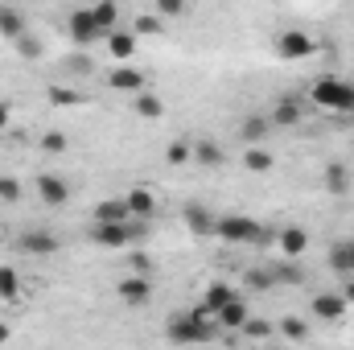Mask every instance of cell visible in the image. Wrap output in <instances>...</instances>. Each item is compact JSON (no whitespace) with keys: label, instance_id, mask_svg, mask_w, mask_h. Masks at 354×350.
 Returning <instances> with one entry per match:
<instances>
[{"label":"cell","instance_id":"f35d334b","mask_svg":"<svg viewBox=\"0 0 354 350\" xmlns=\"http://www.w3.org/2000/svg\"><path fill=\"white\" fill-rule=\"evenodd\" d=\"M66 71H79V75H87V71H91V58H83V54H79V58H66Z\"/></svg>","mask_w":354,"mask_h":350},{"label":"cell","instance_id":"9c48e42d","mask_svg":"<svg viewBox=\"0 0 354 350\" xmlns=\"http://www.w3.org/2000/svg\"><path fill=\"white\" fill-rule=\"evenodd\" d=\"M276 248H280L284 260H301V256L309 252V231H305V227H284V231L276 235Z\"/></svg>","mask_w":354,"mask_h":350},{"label":"cell","instance_id":"2e32d148","mask_svg":"<svg viewBox=\"0 0 354 350\" xmlns=\"http://www.w3.org/2000/svg\"><path fill=\"white\" fill-rule=\"evenodd\" d=\"M91 219H95V223H132V210H128L124 198H103V202L91 210Z\"/></svg>","mask_w":354,"mask_h":350},{"label":"cell","instance_id":"3957f363","mask_svg":"<svg viewBox=\"0 0 354 350\" xmlns=\"http://www.w3.org/2000/svg\"><path fill=\"white\" fill-rule=\"evenodd\" d=\"M309 103L322 107V111H334V116H346V107L354 103V83L346 79H334V75H322L309 83Z\"/></svg>","mask_w":354,"mask_h":350},{"label":"cell","instance_id":"4dcf8cb0","mask_svg":"<svg viewBox=\"0 0 354 350\" xmlns=\"http://www.w3.org/2000/svg\"><path fill=\"white\" fill-rule=\"evenodd\" d=\"M194 161H202V165H223V149H218L214 140H198V145H194Z\"/></svg>","mask_w":354,"mask_h":350},{"label":"cell","instance_id":"7a4b0ae2","mask_svg":"<svg viewBox=\"0 0 354 350\" xmlns=\"http://www.w3.org/2000/svg\"><path fill=\"white\" fill-rule=\"evenodd\" d=\"M214 235L223 243H231V248H256V243H268L272 239L264 227H260V219H252V214H218Z\"/></svg>","mask_w":354,"mask_h":350},{"label":"cell","instance_id":"f1b7e54d","mask_svg":"<svg viewBox=\"0 0 354 350\" xmlns=\"http://www.w3.org/2000/svg\"><path fill=\"white\" fill-rule=\"evenodd\" d=\"M21 297V272L0 264V301H17Z\"/></svg>","mask_w":354,"mask_h":350},{"label":"cell","instance_id":"7c38bea8","mask_svg":"<svg viewBox=\"0 0 354 350\" xmlns=\"http://www.w3.org/2000/svg\"><path fill=\"white\" fill-rule=\"evenodd\" d=\"M248 317H252V309H248V301H243V297H231V301L214 313V322H218L223 330H231V334H239Z\"/></svg>","mask_w":354,"mask_h":350},{"label":"cell","instance_id":"e0dca14e","mask_svg":"<svg viewBox=\"0 0 354 350\" xmlns=\"http://www.w3.org/2000/svg\"><path fill=\"white\" fill-rule=\"evenodd\" d=\"M107 54H111L115 62H132V54H136V33L111 29V33H107Z\"/></svg>","mask_w":354,"mask_h":350},{"label":"cell","instance_id":"ab89813d","mask_svg":"<svg viewBox=\"0 0 354 350\" xmlns=\"http://www.w3.org/2000/svg\"><path fill=\"white\" fill-rule=\"evenodd\" d=\"M132 272H145V276H149V272H153V260L136 252V256H132Z\"/></svg>","mask_w":354,"mask_h":350},{"label":"cell","instance_id":"8992f818","mask_svg":"<svg viewBox=\"0 0 354 350\" xmlns=\"http://www.w3.org/2000/svg\"><path fill=\"white\" fill-rule=\"evenodd\" d=\"M351 313V301L342 297V288H334V293H313L309 297V317H317V322H342Z\"/></svg>","mask_w":354,"mask_h":350},{"label":"cell","instance_id":"b9f144b4","mask_svg":"<svg viewBox=\"0 0 354 350\" xmlns=\"http://www.w3.org/2000/svg\"><path fill=\"white\" fill-rule=\"evenodd\" d=\"M342 297L354 305V276H346V284H342Z\"/></svg>","mask_w":354,"mask_h":350},{"label":"cell","instance_id":"83f0119b","mask_svg":"<svg viewBox=\"0 0 354 350\" xmlns=\"http://www.w3.org/2000/svg\"><path fill=\"white\" fill-rule=\"evenodd\" d=\"M132 33H136V37H157V33H165V17H161V12H149V17L140 12V17L132 21Z\"/></svg>","mask_w":354,"mask_h":350},{"label":"cell","instance_id":"7bdbcfd3","mask_svg":"<svg viewBox=\"0 0 354 350\" xmlns=\"http://www.w3.org/2000/svg\"><path fill=\"white\" fill-rule=\"evenodd\" d=\"M342 120H346V124H354V103L346 107V116H342Z\"/></svg>","mask_w":354,"mask_h":350},{"label":"cell","instance_id":"4316f807","mask_svg":"<svg viewBox=\"0 0 354 350\" xmlns=\"http://www.w3.org/2000/svg\"><path fill=\"white\" fill-rule=\"evenodd\" d=\"M326 260H330V268H334V272L346 280V276H351V239H338V243H330V256H326Z\"/></svg>","mask_w":354,"mask_h":350},{"label":"cell","instance_id":"ee69618b","mask_svg":"<svg viewBox=\"0 0 354 350\" xmlns=\"http://www.w3.org/2000/svg\"><path fill=\"white\" fill-rule=\"evenodd\" d=\"M351 276H354V239H351Z\"/></svg>","mask_w":354,"mask_h":350},{"label":"cell","instance_id":"44dd1931","mask_svg":"<svg viewBox=\"0 0 354 350\" xmlns=\"http://www.w3.org/2000/svg\"><path fill=\"white\" fill-rule=\"evenodd\" d=\"M231 297H235V288H231L227 280H210V284H206V293H202V309L218 313V309H223V305H227Z\"/></svg>","mask_w":354,"mask_h":350},{"label":"cell","instance_id":"836d02e7","mask_svg":"<svg viewBox=\"0 0 354 350\" xmlns=\"http://www.w3.org/2000/svg\"><path fill=\"white\" fill-rule=\"evenodd\" d=\"M272 276H276V284H301V268L297 264H272Z\"/></svg>","mask_w":354,"mask_h":350},{"label":"cell","instance_id":"ba28073f","mask_svg":"<svg viewBox=\"0 0 354 350\" xmlns=\"http://www.w3.org/2000/svg\"><path fill=\"white\" fill-rule=\"evenodd\" d=\"M91 243L120 252V248L132 243V227H128V223H91Z\"/></svg>","mask_w":354,"mask_h":350},{"label":"cell","instance_id":"603a6c76","mask_svg":"<svg viewBox=\"0 0 354 350\" xmlns=\"http://www.w3.org/2000/svg\"><path fill=\"white\" fill-rule=\"evenodd\" d=\"M21 33H29V25H25V17H21L17 8H8V4H0V37H8V42H17Z\"/></svg>","mask_w":354,"mask_h":350},{"label":"cell","instance_id":"e575fe53","mask_svg":"<svg viewBox=\"0 0 354 350\" xmlns=\"http://www.w3.org/2000/svg\"><path fill=\"white\" fill-rule=\"evenodd\" d=\"M248 284L264 293V288H272V284H276V276H272V268H252V272H248Z\"/></svg>","mask_w":354,"mask_h":350},{"label":"cell","instance_id":"f6af8a7d","mask_svg":"<svg viewBox=\"0 0 354 350\" xmlns=\"http://www.w3.org/2000/svg\"><path fill=\"white\" fill-rule=\"evenodd\" d=\"M4 338H8V326H0V342H4Z\"/></svg>","mask_w":354,"mask_h":350},{"label":"cell","instance_id":"d6a6232c","mask_svg":"<svg viewBox=\"0 0 354 350\" xmlns=\"http://www.w3.org/2000/svg\"><path fill=\"white\" fill-rule=\"evenodd\" d=\"M280 334L292 338V342H305V338H309V326H305L301 317H284V322H280Z\"/></svg>","mask_w":354,"mask_h":350},{"label":"cell","instance_id":"8fae6325","mask_svg":"<svg viewBox=\"0 0 354 350\" xmlns=\"http://www.w3.org/2000/svg\"><path fill=\"white\" fill-rule=\"evenodd\" d=\"M124 202H128V210H132V219H153L157 214V194L149 190V185H132L128 194H124Z\"/></svg>","mask_w":354,"mask_h":350},{"label":"cell","instance_id":"9a60e30c","mask_svg":"<svg viewBox=\"0 0 354 350\" xmlns=\"http://www.w3.org/2000/svg\"><path fill=\"white\" fill-rule=\"evenodd\" d=\"M322 185H326V194L346 198V194L354 190V177H351V169H346L342 161H330V165H326V174H322Z\"/></svg>","mask_w":354,"mask_h":350},{"label":"cell","instance_id":"ffe728a7","mask_svg":"<svg viewBox=\"0 0 354 350\" xmlns=\"http://www.w3.org/2000/svg\"><path fill=\"white\" fill-rule=\"evenodd\" d=\"M91 12H95V25H99V33H103V37L120 25V0H95V4H91Z\"/></svg>","mask_w":354,"mask_h":350},{"label":"cell","instance_id":"30bf717a","mask_svg":"<svg viewBox=\"0 0 354 350\" xmlns=\"http://www.w3.org/2000/svg\"><path fill=\"white\" fill-rule=\"evenodd\" d=\"M66 29H71V37H75L79 46H91V42H99V37H103V33H99V25H95V12H91V8H79V12H71Z\"/></svg>","mask_w":354,"mask_h":350},{"label":"cell","instance_id":"cb8c5ba5","mask_svg":"<svg viewBox=\"0 0 354 350\" xmlns=\"http://www.w3.org/2000/svg\"><path fill=\"white\" fill-rule=\"evenodd\" d=\"M132 107H136V116H140V120H161V116H165V103H161L149 87L140 91V95H132Z\"/></svg>","mask_w":354,"mask_h":350},{"label":"cell","instance_id":"5b68a950","mask_svg":"<svg viewBox=\"0 0 354 350\" xmlns=\"http://www.w3.org/2000/svg\"><path fill=\"white\" fill-rule=\"evenodd\" d=\"M58 248H62V239H58L54 231H46V227H33V231L17 235V252H21V256H33V260H46V256H54Z\"/></svg>","mask_w":354,"mask_h":350},{"label":"cell","instance_id":"277c9868","mask_svg":"<svg viewBox=\"0 0 354 350\" xmlns=\"http://www.w3.org/2000/svg\"><path fill=\"white\" fill-rule=\"evenodd\" d=\"M272 50H276L280 62H305L309 54H317V42L305 29H280L276 42H272Z\"/></svg>","mask_w":354,"mask_h":350},{"label":"cell","instance_id":"52a82bcc","mask_svg":"<svg viewBox=\"0 0 354 350\" xmlns=\"http://www.w3.org/2000/svg\"><path fill=\"white\" fill-rule=\"evenodd\" d=\"M115 297H120L124 305L140 309V305H149V301H153V280H149L145 272H132V276H124V280L115 284Z\"/></svg>","mask_w":354,"mask_h":350},{"label":"cell","instance_id":"6da1fadb","mask_svg":"<svg viewBox=\"0 0 354 350\" xmlns=\"http://www.w3.org/2000/svg\"><path fill=\"white\" fill-rule=\"evenodd\" d=\"M165 334H169V342H210V338H218V322L210 309L198 305L189 313H174L165 322Z\"/></svg>","mask_w":354,"mask_h":350},{"label":"cell","instance_id":"74e56055","mask_svg":"<svg viewBox=\"0 0 354 350\" xmlns=\"http://www.w3.org/2000/svg\"><path fill=\"white\" fill-rule=\"evenodd\" d=\"M21 198V181L17 177H0V202H17Z\"/></svg>","mask_w":354,"mask_h":350},{"label":"cell","instance_id":"d6986e66","mask_svg":"<svg viewBox=\"0 0 354 350\" xmlns=\"http://www.w3.org/2000/svg\"><path fill=\"white\" fill-rule=\"evenodd\" d=\"M301 116H305V107L297 99H280L268 120H272V128H292V124H301Z\"/></svg>","mask_w":354,"mask_h":350},{"label":"cell","instance_id":"484cf974","mask_svg":"<svg viewBox=\"0 0 354 350\" xmlns=\"http://www.w3.org/2000/svg\"><path fill=\"white\" fill-rule=\"evenodd\" d=\"M46 99H50V107H83L87 103V95L79 87H50Z\"/></svg>","mask_w":354,"mask_h":350},{"label":"cell","instance_id":"5bb4252c","mask_svg":"<svg viewBox=\"0 0 354 350\" xmlns=\"http://www.w3.org/2000/svg\"><path fill=\"white\" fill-rule=\"evenodd\" d=\"M37 198H41L46 206H66L71 185H66L58 174H41V177H37Z\"/></svg>","mask_w":354,"mask_h":350},{"label":"cell","instance_id":"60d3db41","mask_svg":"<svg viewBox=\"0 0 354 350\" xmlns=\"http://www.w3.org/2000/svg\"><path fill=\"white\" fill-rule=\"evenodd\" d=\"M8 120H12V107H8V103H4V99H0V132H4V128H8Z\"/></svg>","mask_w":354,"mask_h":350},{"label":"cell","instance_id":"4fadbf2b","mask_svg":"<svg viewBox=\"0 0 354 350\" xmlns=\"http://www.w3.org/2000/svg\"><path fill=\"white\" fill-rule=\"evenodd\" d=\"M107 87H111V91H124V95H140V91L149 87V79H145L136 66H115V71L107 75Z\"/></svg>","mask_w":354,"mask_h":350},{"label":"cell","instance_id":"d4e9b609","mask_svg":"<svg viewBox=\"0 0 354 350\" xmlns=\"http://www.w3.org/2000/svg\"><path fill=\"white\" fill-rule=\"evenodd\" d=\"M268 132H272V120H268V116H248V120L239 124V136H243V145H260Z\"/></svg>","mask_w":354,"mask_h":350},{"label":"cell","instance_id":"ac0fdd59","mask_svg":"<svg viewBox=\"0 0 354 350\" xmlns=\"http://www.w3.org/2000/svg\"><path fill=\"white\" fill-rule=\"evenodd\" d=\"M243 169L248 174H272L276 169V153H268L264 145H248L243 149Z\"/></svg>","mask_w":354,"mask_h":350},{"label":"cell","instance_id":"f546056e","mask_svg":"<svg viewBox=\"0 0 354 350\" xmlns=\"http://www.w3.org/2000/svg\"><path fill=\"white\" fill-rule=\"evenodd\" d=\"M12 50H17L25 62H37V58H41V42H37L33 33H21V37L12 42Z\"/></svg>","mask_w":354,"mask_h":350},{"label":"cell","instance_id":"d590c367","mask_svg":"<svg viewBox=\"0 0 354 350\" xmlns=\"http://www.w3.org/2000/svg\"><path fill=\"white\" fill-rule=\"evenodd\" d=\"M157 12H161L165 21H177V17L185 12V0H157Z\"/></svg>","mask_w":354,"mask_h":350},{"label":"cell","instance_id":"8d00e7d4","mask_svg":"<svg viewBox=\"0 0 354 350\" xmlns=\"http://www.w3.org/2000/svg\"><path fill=\"white\" fill-rule=\"evenodd\" d=\"M41 153H66V136L62 132H46L41 136Z\"/></svg>","mask_w":354,"mask_h":350},{"label":"cell","instance_id":"7402d4cb","mask_svg":"<svg viewBox=\"0 0 354 350\" xmlns=\"http://www.w3.org/2000/svg\"><path fill=\"white\" fill-rule=\"evenodd\" d=\"M185 223H189V231H194V235H214L218 214H210L206 206H185Z\"/></svg>","mask_w":354,"mask_h":350},{"label":"cell","instance_id":"1f68e13d","mask_svg":"<svg viewBox=\"0 0 354 350\" xmlns=\"http://www.w3.org/2000/svg\"><path fill=\"white\" fill-rule=\"evenodd\" d=\"M165 161H169V165H185V161H194V145H189V140H174V145L165 149Z\"/></svg>","mask_w":354,"mask_h":350}]
</instances>
